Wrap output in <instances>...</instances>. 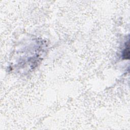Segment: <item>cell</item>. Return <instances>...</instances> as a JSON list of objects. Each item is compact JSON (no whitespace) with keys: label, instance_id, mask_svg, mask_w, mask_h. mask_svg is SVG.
I'll return each instance as SVG.
<instances>
[{"label":"cell","instance_id":"6da1fadb","mask_svg":"<svg viewBox=\"0 0 130 130\" xmlns=\"http://www.w3.org/2000/svg\"><path fill=\"white\" fill-rule=\"evenodd\" d=\"M123 56L126 59L129 58V41H128L127 45H126L125 49L123 53Z\"/></svg>","mask_w":130,"mask_h":130}]
</instances>
